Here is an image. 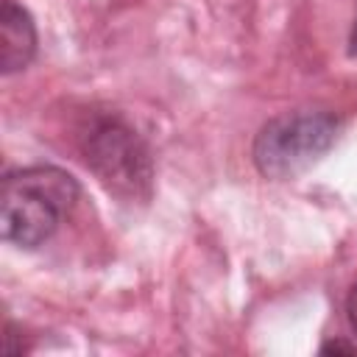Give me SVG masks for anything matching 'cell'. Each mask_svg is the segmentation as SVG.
Returning a JSON list of instances; mask_svg holds the SVG:
<instances>
[{"label":"cell","instance_id":"6da1fadb","mask_svg":"<svg viewBox=\"0 0 357 357\" xmlns=\"http://www.w3.org/2000/svg\"><path fill=\"white\" fill-rule=\"evenodd\" d=\"M81 195L78 181L50 165L20 167L0 184V234L20 248H36L53 237Z\"/></svg>","mask_w":357,"mask_h":357},{"label":"cell","instance_id":"7a4b0ae2","mask_svg":"<svg viewBox=\"0 0 357 357\" xmlns=\"http://www.w3.org/2000/svg\"><path fill=\"white\" fill-rule=\"evenodd\" d=\"M340 123L329 112H287L268 120L254 139V165L265 178H293L312 167L337 139Z\"/></svg>","mask_w":357,"mask_h":357},{"label":"cell","instance_id":"3957f363","mask_svg":"<svg viewBox=\"0 0 357 357\" xmlns=\"http://www.w3.org/2000/svg\"><path fill=\"white\" fill-rule=\"evenodd\" d=\"M89 170L123 198H148L153 165L145 142L120 117H95L81 134Z\"/></svg>","mask_w":357,"mask_h":357},{"label":"cell","instance_id":"277c9868","mask_svg":"<svg viewBox=\"0 0 357 357\" xmlns=\"http://www.w3.org/2000/svg\"><path fill=\"white\" fill-rule=\"evenodd\" d=\"M36 53V25L17 0H0V70H25Z\"/></svg>","mask_w":357,"mask_h":357},{"label":"cell","instance_id":"5b68a950","mask_svg":"<svg viewBox=\"0 0 357 357\" xmlns=\"http://www.w3.org/2000/svg\"><path fill=\"white\" fill-rule=\"evenodd\" d=\"M346 312H349V324H351V329L357 335V284L351 287V293L346 298Z\"/></svg>","mask_w":357,"mask_h":357},{"label":"cell","instance_id":"8992f818","mask_svg":"<svg viewBox=\"0 0 357 357\" xmlns=\"http://www.w3.org/2000/svg\"><path fill=\"white\" fill-rule=\"evenodd\" d=\"M321 351L324 354H354V346H349V343H343V340H329V343H324L321 346Z\"/></svg>","mask_w":357,"mask_h":357}]
</instances>
